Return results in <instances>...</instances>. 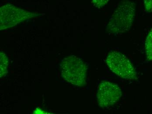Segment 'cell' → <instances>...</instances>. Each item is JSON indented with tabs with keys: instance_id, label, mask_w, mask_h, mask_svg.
Segmentation results:
<instances>
[{
	"instance_id": "cell-1",
	"label": "cell",
	"mask_w": 152,
	"mask_h": 114,
	"mask_svg": "<svg viewBox=\"0 0 152 114\" xmlns=\"http://www.w3.org/2000/svg\"><path fill=\"white\" fill-rule=\"evenodd\" d=\"M135 12L134 3L128 1L121 3L109 19L107 26V33L117 35L128 31L134 21Z\"/></svg>"
},
{
	"instance_id": "cell-2",
	"label": "cell",
	"mask_w": 152,
	"mask_h": 114,
	"mask_svg": "<svg viewBox=\"0 0 152 114\" xmlns=\"http://www.w3.org/2000/svg\"><path fill=\"white\" fill-rule=\"evenodd\" d=\"M62 77L68 83L82 87L86 83L87 67L80 57L71 55L63 60L61 65Z\"/></svg>"
},
{
	"instance_id": "cell-3",
	"label": "cell",
	"mask_w": 152,
	"mask_h": 114,
	"mask_svg": "<svg viewBox=\"0 0 152 114\" xmlns=\"http://www.w3.org/2000/svg\"><path fill=\"white\" fill-rule=\"evenodd\" d=\"M38 15L35 13L26 11L12 4H5L0 8L1 30L14 26Z\"/></svg>"
},
{
	"instance_id": "cell-4",
	"label": "cell",
	"mask_w": 152,
	"mask_h": 114,
	"mask_svg": "<svg viewBox=\"0 0 152 114\" xmlns=\"http://www.w3.org/2000/svg\"><path fill=\"white\" fill-rule=\"evenodd\" d=\"M106 63L109 68L118 76L124 79H136L137 73L128 58L124 54L113 51L108 54Z\"/></svg>"
},
{
	"instance_id": "cell-5",
	"label": "cell",
	"mask_w": 152,
	"mask_h": 114,
	"mask_svg": "<svg viewBox=\"0 0 152 114\" xmlns=\"http://www.w3.org/2000/svg\"><path fill=\"white\" fill-rule=\"evenodd\" d=\"M122 94V91L117 84L109 82H102L97 93L99 106L105 108L113 105L121 98Z\"/></svg>"
},
{
	"instance_id": "cell-6",
	"label": "cell",
	"mask_w": 152,
	"mask_h": 114,
	"mask_svg": "<svg viewBox=\"0 0 152 114\" xmlns=\"http://www.w3.org/2000/svg\"><path fill=\"white\" fill-rule=\"evenodd\" d=\"M8 58L4 53H0V76L1 77L5 76L8 73Z\"/></svg>"
},
{
	"instance_id": "cell-7",
	"label": "cell",
	"mask_w": 152,
	"mask_h": 114,
	"mask_svg": "<svg viewBox=\"0 0 152 114\" xmlns=\"http://www.w3.org/2000/svg\"><path fill=\"white\" fill-rule=\"evenodd\" d=\"M145 53L147 59L152 61V31L147 36L145 43Z\"/></svg>"
},
{
	"instance_id": "cell-8",
	"label": "cell",
	"mask_w": 152,
	"mask_h": 114,
	"mask_svg": "<svg viewBox=\"0 0 152 114\" xmlns=\"http://www.w3.org/2000/svg\"><path fill=\"white\" fill-rule=\"evenodd\" d=\"M94 6L98 8H101L107 4L109 0H91Z\"/></svg>"
},
{
	"instance_id": "cell-9",
	"label": "cell",
	"mask_w": 152,
	"mask_h": 114,
	"mask_svg": "<svg viewBox=\"0 0 152 114\" xmlns=\"http://www.w3.org/2000/svg\"><path fill=\"white\" fill-rule=\"evenodd\" d=\"M145 9L148 12H152V0H144Z\"/></svg>"
}]
</instances>
